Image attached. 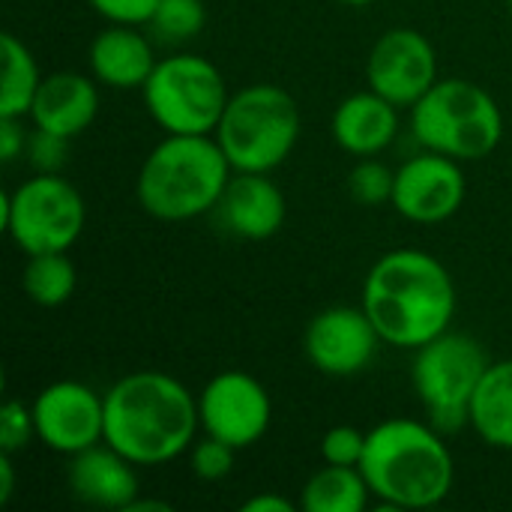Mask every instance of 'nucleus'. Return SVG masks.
<instances>
[{"mask_svg": "<svg viewBox=\"0 0 512 512\" xmlns=\"http://www.w3.org/2000/svg\"><path fill=\"white\" fill-rule=\"evenodd\" d=\"M360 306L384 345L417 351L450 330L459 294L450 270L435 255L423 249H393L366 273Z\"/></svg>", "mask_w": 512, "mask_h": 512, "instance_id": "f257e3e1", "label": "nucleus"}, {"mask_svg": "<svg viewBox=\"0 0 512 512\" xmlns=\"http://www.w3.org/2000/svg\"><path fill=\"white\" fill-rule=\"evenodd\" d=\"M105 396V444L138 468L180 459L201 429L198 396L168 372L141 369L123 375Z\"/></svg>", "mask_w": 512, "mask_h": 512, "instance_id": "f03ea898", "label": "nucleus"}, {"mask_svg": "<svg viewBox=\"0 0 512 512\" xmlns=\"http://www.w3.org/2000/svg\"><path fill=\"white\" fill-rule=\"evenodd\" d=\"M432 423L390 417L369 429L360 471L384 510H429L450 498L456 462Z\"/></svg>", "mask_w": 512, "mask_h": 512, "instance_id": "7ed1b4c3", "label": "nucleus"}, {"mask_svg": "<svg viewBox=\"0 0 512 512\" xmlns=\"http://www.w3.org/2000/svg\"><path fill=\"white\" fill-rule=\"evenodd\" d=\"M234 168L216 135H165L141 162L135 198L159 222L213 213Z\"/></svg>", "mask_w": 512, "mask_h": 512, "instance_id": "20e7f679", "label": "nucleus"}, {"mask_svg": "<svg viewBox=\"0 0 512 512\" xmlns=\"http://www.w3.org/2000/svg\"><path fill=\"white\" fill-rule=\"evenodd\" d=\"M411 132L423 150L456 162L486 159L504 138V111L489 90L468 78H438L411 108Z\"/></svg>", "mask_w": 512, "mask_h": 512, "instance_id": "39448f33", "label": "nucleus"}, {"mask_svg": "<svg viewBox=\"0 0 512 512\" xmlns=\"http://www.w3.org/2000/svg\"><path fill=\"white\" fill-rule=\"evenodd\" d=\"M213 135L234 171L270 174L297 147L300 108L276 84H249L231 93Z\"/></svg>", "mask_w": 512, "mask_h": 512, "instance_id": "423d86ee", "label": "nucleus"}, {"mask_svg": "<svg viewBox=\"0 0 512 512\" xmlns=\"http://www.w3.org/2000/svg\"><path fill=\"white\" fill-rule=\"evenodd\" d=\"M141 96L165 135H213L231 99L219 66L186 51L156 60Z\"/></svg>", "mask_w": 512, "mask_h": 512, "instance_id": "0eeeda50", "label": "nucleus"}, {"mask_svg": "<svg viewBox=\"0 0 512 512\" xmlns=\"http://www.w3.org/2000/svg\"><path fill=\"white\" fill-rule=\"evenodd\" d=\"M489 363L483 345L456 330H447L414 351L411 384L438 432L453 435L468 426L471 402Z\"/></svg>", "mask_w": 512, "mask_h": 512, "instance_id": "6e6552de", "label": "nucleus"}, {"mask_svg": "<svg viewBox=\"0 0 512 512\" xmlns=\"http://www.w3.org/2000/svg\"><path fill=\"white\" fill-rule=\"evenodd\" d=\"M3 231L24 255L69 252L87 222L81 192L60 174H33L3 195Z\"/></svg>", "mask_w": 512, "mask_h": 512, "instance_id": "1a4fd4ad", "label": "nucleus"}, {"mask_svg": "<svg viewBox=\"0 0 512 512\" xmlns=\"http://www.w3.org/2000/svg\"><path fill=\"white\" fill-rule=\"evenodd\" d=\"M198 417L204 435H213L237 450L255 447L273 420L267 387L240 369L213 375L198 393Z\"/></svg>", "mask_w": 512, "mask_h": 512, "instance_id": "9d476101", "label": "nucleus"}, {"mask_svg": "<svg viewBox=\"0 0 512 512\" xmlns=\"http://www.w3.org/2000/svg\"><path fill=\"white\" fill-rule=\"evenodd\" d=\"M36 441L60 456L84 453L105 441V396L81 381H54L33 399Z\"/></svg>", "mask_w": 512, "mask_h": 512, "instance_id": "9b49d317", "label": "nucleus"}, {"mask_svg": "<svg viewBox=\"0 0 512 512\" xmlns=\"http://www.w3.org/2000/svg\"><path fill=\"white\" fill-rule=\"evenodd\" d=\"M366 81L396 108H414L438 81L435 45L414 27L381 33L366 60Z\"/></svg>", "mask_w": 512, "mask_h": 512, "instance_id": "f8f14e48", "label": "nucleus"}, {"mask_svg": "<svg viewBox=\"0 0 512 512\" xmlns=\"http://www.w3.org/2000/svg\"><path fill=\"white\" fill-rule=\"evenodd\" d=\"M465 192L468 183L462 162L426 150L396 168L390 204L402 219L414 225H441L459 213V207L465 204Z\"/></svg>", "mask_w": 512, "mask_h": 512, "instance_id": "ddd939ff", "label": "nucleus"}, {"mask_svg": "<svg viewBox=\"0 0 512 512\" xmlns=\"http://www.w3.org/2000/svg\"><path fill=\"white\" fill-rule=\"evenodd\" d=\"M381 342L363 306H330L309 321L303 351L321 375L354 378L369 369Z\"/></svg>", "mask_w": 512, "mask_h": 512, "instance_id": "4468645a", "label": "nucleus"}, {"mask_svg": "<svg viewBox=\"0 0 512 512\" xmlns=\"http://www.w3.org/2000/svg\"><path fill=\"white\" fill-rule=\"evenodd\" d=\"M213 213L240 240H270L285 225L288 201L267 174L234 171Z\"/></svg>", "mask_w": 512, "mask_h": 512, "instance_id": "2eb2a0df", "label": "nucleus"}, {"mask_svg": "<svg viewBox=\"0 0 512 512\" xmlns=\"http://www.w3.org/2000/svg\"><path fill=\"white\" fill-rule=\"evenodd\" d=\"M135 468L138 465H132L123 453H117L114 447L102 441L72 456L66 480H69L72 495L81 504L99 507V510L126 512L138 501V492H141Z\"/></svg>", "mask_w": 512, "mask_h": 512, "instance_id": "dca6fc26", "label": "nucleus"}, {"mask_svg": "<svg viewBox=\"0 0 512 512\" xmlns=\"http://www.w3.org/2000/svg\"><path fill=\"white\" fill-rule=\"evenodd\" d=\"M99 81L81 72H51L42 78L27 120L36 129L78 138L87 132L99 114Z\"/></svg>", "mask_w": 512, "mask_h": 512, "instance_id": "f3484780", "label": "nucleus"}, {"mask_svg": "<svg viewBox=\"0 0 512 512\" xmlns=\"http://www.w3.org/2000/svg\"><path fill=\"white\" fill-rule=\"evenodd\" d=\"M399 111L402 108H396L390 99H384L372 87L357 90L345 96L333 111V120H330L333 141L357 159L378 156L396 141Z\"/></svg>", "mask_w": 512, "mask_h": 512, "instance_id": "a211bd4d", "label": "nucleus"}, {"mask_svg": "<svg viewBox=\"0 0 512 512\" xmlns=\"http://www.w3.org/2000/svg\"><path fill=\"white\" fill-rule=\"evenodd\" d=\"M90 75L114 90H141L156 66L150 39L132 24H108L87 51Z\"/></svg>", "mask_w": 512, "mask_h": 512, "instance_id": "6ab92c4d", "label": "nucleus"}, {"mask_svg": "<svg viewBox=\"0 0 512 512\" xmlns=\"http://www.w3.org/2000/svg\"><path fill=\"white\" fill-rule=\"evenodd\" d=\"M468 426L483 444L512 453V357L489 363L474 393Z\"/></svg>", "mask_w": 512, "mask_h": 512, "instance_id": "aec40b11", "label": "nucleus"}, {"mask_svg": "<svg viewBox=\"0 0 512 512\" xmlns=\"http://www.w3.org/2000/svg\"><path fill=\"white\" fill-rule=\"evenodd\" d=\"M372 489L360 468L324 465L300 489L303 512H363L369 507Z\"/></svg>", "mask_w": 512, "mask_h": 512, "instance_id": "412c9836", "label": "nucleus"}, {"mask_svg": "<svg viewBox=\"0 0 512 512\" xmlns=\"http://www.w3.org/2000/svg\"><path fill=\"white\" fill-rule=\"evenodd\" d=\"M3 81H0V117H27L42 84L39 63L33 51L15 36L3 33Z\"/></svg>", "mask_w": 512, "mask_h": 512, "instance_id": "4be33fe9", "label": "nucleus"}, {"mask_svg": "<svg viewBox=\"0 0 512 512\" xmlns=\"http://www.w3.org/2000/svg\"><path fill=\"white\" fill-rule=\"evenodd\" d=\"M75 285H78V273L66 252L27 255V264L21 273V288L30 297V303H36L42 309H57L75 294Z\"/></svg>", "mask_w": 512, "mask_h": 512, "instance_id": "5701e85b", "label": "nucleus"}, {"mask_svg": "<svg viewBox=\"0 0 512 512\" xmlns=\"http://www.w3.org/2000/svg\"><path fill=\"white\" fill-rule=\"evenodd\" d=\"M204 21V0H159L147 27L162 42H186L204 30Z\"/></svg>", "mask_w": 512, "mask_h": 512, "instance_id": "b1692460", "label": "nucleus"}, {"mask_svg": "<svg viewBox=\"0 0 512 512\" xmlns=\"http://www.w3.org/2000/svg\"><path fill=\"white\" fill-rule=\"evenodd\" d=\"M393 183H396V171H390L384 162H378L375 156L360 159L351 174H348V192L357 204L363 207H381L390 204L393 198Z\"/></svg>", "mask_w": 512, "mask_h": 512, "instance_id": "393cba45", "label": "nucleus"}, {"mask_svg": "<svg viewBox=\"0 0 512 512\" xmlns=\"http://www.w3.org/2000/svg\"><path fill=\"white\" fill-rule=\"evenodd\" d=\"M237 447L213 438V435H204L201 441H195L189 447V468L198 480L204 483H219L225 480L231 471H234V462H237Z\"/></svg>", "mask_w": 512, "mask_h": 512, "instance_id": "a878e982", "label": "nucleus"}, {"mask_svg": "<svg viewBox=\"0 0 512 512\" xmlns=\"http://www.w3.org/2000/svg\"><path fill=\"white\" fill-rule=\"evenodd\" d=\"M366 435L357 426H333L321 438V459L324 465H348L360 468L363 453H366Z\"/></svg>", "mask_w": 512, "mask_h": 512, "instance_id": "bb28decb", "label": "nucleus"}, {"mask_svg": "<svg viewBox=\"0 0 512 512\" xmlns=\"http://www.w3.org/2000/svg\"><path fill=\"white\" fill-rule=\"evenodd\" d=\"M36 438V423H33V408L24 405L21 399H9L0 408V453L15 456Z\"/></svg>", "mask_w": 512, "mask_h": 512, "instance_id": "cd10ccee", "label": "nucleus"}, {"mask_svg": "<svg viewBox=\"0 0 512 512\" xmlns=\"http://www.w3.org/2000/svg\"><path fill=\"white\" fill-rule=\"evenodd\" d=\"M66 147H69V138L33 126V132L27 135L24 153H27V162L33 165V171H39V174H60L63 162H66Z\"/></svg>", "mask_w": 512, "mask_h": 512, "instance_id": "c85d7f7f", "label": "nucleus"}, {"mask_svg": "<svg viewBox=\"0 0 512 512\" xmlns=\"http://www.w3.org/2000/svg\"><path fill=\"white\" fill-rule=\"evenodd\" d=\"M96 15H102L108 24H150L159 0H87Z\"/></svg>", "mask_w": 512, "mask_h": 512, "instance_id": "c756f323", "label": "nucleus"}, {"mask_svg": "<svg viewBox=\"0 0 512 512\" xmlns=\"http://www.w3.org/2000/svg\"><path fill=\"white\" fill-rule=\"evenodd\" d=\"M27 147L24 117H0V159L9 165L15 162Z\"/></svg>", "mask_w": 512, "mask_h": 512, "instance_id": "7c9ffc66", "label": "nucleus"}, {"mask_svg": "<svg viewBox=\"0 0 512 512\" xmlns=\"http://www.w3.org/2000/svg\"><path fill=\"white\" fill-rule=\"evenodd\" d=\"M294 510H300V504L288 501L285 495H273V492H267V495H255V498H249V501L243 504V512H294Z\"/></svg>", "mask_w": 512, "mask_h": 512, "instance_id": "2f4dec72", "label": "nucleus"}, {"mask_svg": "<svg viewBox=\"0 0 512 512\" xmlns=\"http://www.w3.org/2000/svg\"><path fill=\"white\" fill-rule=\"evenodd\" d=\"M15 492V468H12V456L0 453V504L6 507L12 501Z\"/></svg>", "mask_w": 512, "mask_h": 512, "instance_id": "473e14b6", "label": "nucleus"}, {"mask_svg": "<svg viewBox=\"0 0 512 512\" xmlns=\"http://www.w3.org/2000/svg\"><path fill=\"white\" fill-rule=\"evenodd\" d=\"M144 510L168 512V510H171V507H168V504H162V501H141V498H138V501H135V504H132V507H129V510H126V512H144Z\"/></svg>", "mask_w": 512, "mask_h": 512, "instance_id": "72a5a7b5", "label": "nucleus"}, {"mask_svg": "<svg viewBox=\"0 0 512 512\" xmlns=\"http://www.w3.org/2000/svg\"><path fill=\"white\" fill-rule=\"evenodd\" d=\"M345 6H369V3H375V0H342Z\"/></svg>", "mask_w": 512, "mask_h": 512, "instance_id": "f704fd0d", "label": "nucleus"}, {"mask_svg": "<svg viewBox=\"0 0 512 512\" xmlns=\"http://www.w3.org/2000/svg\"><path fill=\"white\" fill-rule=\"evenodd\" d=\"M507 6H510V12H512V0H507Z\"/></svg>", "mask_w": 512, "mask_h": 512, "instance_id": "c9c22d12", "label": "nucleus"}]
</instances>
